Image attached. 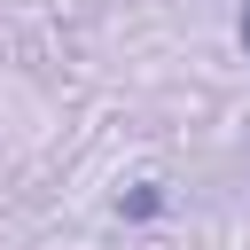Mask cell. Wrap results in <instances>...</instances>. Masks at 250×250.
Instances as JSON below:
<instances>
[{
  "label": "cell",
  "instance_id": "6da1fadb",
  "mask_svg": "<svg viewBox=\"0 0 250 250\" xmlns=\"http://www.w3.org/2000/svg\"><path fill=\"white\" fill-rule=\"evenodd\" d=\"M242 47H250V8H242Z\"/></svg>",
  "mask_w": 250,
  "mask_h": 250
}]
</instances>
